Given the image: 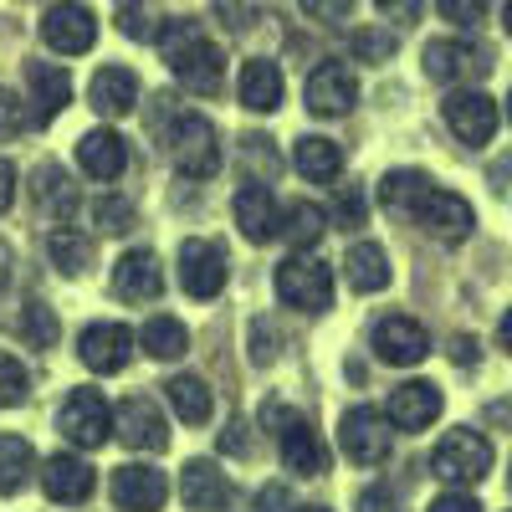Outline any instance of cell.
Here are the masks:
<instances>
[{"instance_id":"6da1fadb","label":"cell","mask_w":512,"mask_h":512,"mask_svg":"<svg viewBox=\"0 0 512 512\" xmlns=\"http://www.w3.org/2000/svg\"><path fill=\"white\" fill-rule=\"evenodd\" d=\"M154 41H159L164 62L175 67V77H180L185 93H195V98H216V93H221L226 57H221V47H210V36H205L200 21H190V16L164 21V26L154 31Z\"/></svg>"},{"instance_id":"ba28073f","label":"cell","mask_w":512,"mask_h":512,"mask_svg":"<svg viewBox=\"0 0 512 512\" xmlns=\"http://www.w3.org/2000/svg\"><path fill=\"white\" fill-rule=\"evenodd\" d=\"M57 425H62V436H67L72 446L98 451V446H108V436H113V410H108V400H103L98 390H72L67 405H62V415H57Z\"/></svg>"},{"instance_id":"681fc988","label":"cell","mask_w":512,"mask_h":512,"mask_svg":"<svg viewBox=\"0 0 512 512\" xmlns=\"http://www.w3.org/2000/svg\"><path fill=\"white\" fill-rule=\"evenodd\" d=\"M359 512H400V502L384 487H369V492H359Z\"/></svg>"},{"instance_id":"9f6ffc18","label":"cell","mask_w":512,"mask_h":512,"mask_svg":"<svg viewBox=\"0 0 512 512\" xmlns=\"http://www.w3.org/2000/svg\"><path fill=\"white\" fill-rule=\"evenodd\" d=\"M507 118H512V98H507Z\"/></svg>"},{"instance_id":"9c48e42d","label":"cell","mask_w":512,"mask_h":512,"mask_svg":"<svg viewBox=\"0 0 512 512\" xmlns=\"http://www.w3.org/2000/svg\"><path fill=\"white\" fill-rule=\"evenodd\" d=\"M231 277V262H226V246L221 241H205V236H190L180 246V282L190 297H200V303H210Z\"/></svg>"},{"instance_id":"e575fe53","label":"cell","mask_w":512,"mask_h":512,"mask_svg":"<svg viewBox=\"0 0 512 512\" xmlns=\"http://www.w3.org/2000/svg\"><path fill=\"white\" fill-rule=\"evenodd\" d=\"M36 472V451L21 441V436H0V492H21Z\"/></svg>"},{"instance_id":"d6986e66","label":"cell","mask_w":512,"mask_h":512,"mask_svg":"<svg viewBox=\"0 0 512 512\" xmlns=\"http://www.w3.org/2000/svg\"><path fill=\"white\" fill-rule=\"evenodd\" d=\"M180 502H185L190 512H221V507L231 502L226 472H221L216 461H205V456L185 461V472H180Z\"/></svg>"},{"instance_id":"ffe728a7","label":"cell","mask_w":512,"mask_h":512,"mask_svg":"<svg viewBox=\"0 0 512 512\" xmlns=\"http://www.w3.org/2000/svg\"><path fill=\"white\" fill-rule=\"evenodd\" d=\"M384 415H390L395 431H425V425H436V415H441V390L431 379H410L390 395V410Z\"/></svg>"},{"instance_id":"30bf717a","label":"cell","mask_w":512,"mask_h":512,"mask_svg":"<svg viewBox=\"0 0 512 512\" xmlns=\"http://www.w3.org/2000/svg\"><path fill=\"white\" fill-rule=\"evenodd\" d=\"M113 436L128 451H164L169 446V420H164V410L149 395H128L113 410Z\"/></svg>"},{"instance_id":"d4e9b609","label":"cell","mask_w":512,"mask_h":512,"mask_svg":"<svg viewBox=\"0 0 512 512\" xmlns=\"http://www.w3.org/2000/svg\"><path fill=\"white\" fill-rule=\"evenodd\" d=\"M26 82H31V123H52V118L72 103V77H67L62 67L31 62V67H26Z\"/></svg>"},{"instance_id":"f5cc1de1","label":"cell","mask_w":512,"mask_h":512,"mask_svg":"<svg viewBox=\"0 0 512 512\" xmlns=\"http://www.w3.org/2000/svg\"><path fill=\"white\" fill-rule=\"evenodd\" d=\"M497 344L512 354V308H507V313H502V323H497Z\"/></svg>"},{"instance_id":"603a6c76","label":"cell","mask_w":512,"mask_h":512,"mask_svg":"<svg viewBox=\"0 0 512 512\" xmlns=\"http://www.w3.org/2000/svg\"><path fill=\"white\" fill-rule=\"evenodd\" d=\"M41 487H47L52 502H88L93 497V472H88V461L62 451V456H47V466H41Z\"/></svg>"},{"instance_id":"4fadbf2b","label":"cell","mask_w":512,"mask_h":512,"mask_svg":"<svg viewBox=\"0 0 512 512\" xmlns=\"http://www.w3.org/2000/svg\"><path fill=\"white\" fill-rule=\"evenodd\" d=\"M303 98H308V113H318V118H344L359 103V77L344 62H318Z\"/></svg>"},{"instance_id":"ee69618b","label":"cell","mask_w":512,"mask_h":512,"mask_svg":"<svg viewBox=\"0 0 512 512\" xmlns=\"http://www.w3.org/2000/svg\"><path fill=\"white\" fill-rule=\"evenodd\" d=\"M251 359H256V364H272V359H277V328H272L267 318L251 323Z\"/></svg>"},{"instance_id":"60d3db41","label":"cell","mask_w":512,"mask_h":512,"mask_svg":"<svg viewBox=\"0 0 512 512\" xmlns=\"http://www.w3.org/2000/svg\"><path fill=\"white\" fill-rule=\"evenodd\" d=\"M441 21H451L456 31H477L487 21V0H436Z\"/></svg>"},{"instance_id":"44dd1931","label":"cell","mask_w":512,"mask_h":512,"mask_svg":"<svg viewBox=\"0 0 512 512\" xmlns=\"http://www.w3.org/2000/svg\"><path fill=\"white\" fill-rule=\"evenodd\" d=\"M77 164L88 180H118L128 169V139L113 128H93V134L77 139Z\"/></svg>"},{"instance_id":"1f68e13d","label":"cell","mask_w":512,"mask_h":512,"mask_svg":"<svg viewBox=\"0 0 512 512\" xmlns=\"http://www.w3.org/2000/svg\"><path fill=\"white\" fill-rule=\"evenodd\" d=\"M169 405H175V415L185 425H205L210 410H216V400H210V384L195 379V374H175L169 379Z\"/></svg>"},{"instance_id":"52a82bcc","label":"cell","mask_w":512,"mask_h":512,"mask_svg":"<svg viewBox=\"0 0 512 512\" xmlns=\"http://www.w3.org/2000/svg\"><path fill=\"white\" fill-rule=\"evenodd\" d=\"M425 72H431L436 82H482L492 72V52L482 47V41H466V36H441L425 47Z\"/></svg>"},{"instance_id":"d6a6232c","label":"cell","mask_w":512,"mask_h":512,"mask_svg":"<svg viewBox=\"0 0 512 512\" xmlns=\"http://www.w3.org/2000/svg\"><path fill=\"white\" fill-rule=\"evenodd\" d=\"M47 251H52V262H57L62 277H77L82 267H88V256H93L88 231H77V226H67V221L47 231Z\"/></svg>"},{"instance_id":"f546056e","label":"cell","mask_w":512,"mask_h":512,"mask_svg":"<svg viewBox=\"0 0 512 512\" xmlns=\"http://www.w3.org/2000/svg\"><path fill=\"white\" fill-rule=\"evenodd\" d=\"M139 344H144V354H149V359H159V364L185 359V354H190V328H185L180 318L159 313V318H149V323H144Z\"/></svg>"},{"instance_id":"7a4b0ae2","label":"cell","mask_w":512,"mask_h":512,"mask_svg":"<svg viewBox=\"0 0 512 512\" xmlns=\"http://www.w3.org/2000/svg\"><path fill=\"white\" fill-rule=\"evenodd\" d=\"M159 139H164L169 164L185 180H210L221 169V144H216V128H210L205 113H175L169 128H159Z\"/></svg>"},{"instance_id":"277c9868","label":"cell","mask_w":512,"mask_h":512,"mask_svg":"<svg viewBox=\"0 0 512 512\" xmlns=\"http://www.w3.org/2000/svg\"><path fill=\"white\" fill-rule=\"evenodd\" d=\"M410 221L425 231V236H436V241H446V246H456V241H466L472 236V226H477V210L466 205L456 190H441V185H431L415 205H410Z\"/></svg>"},{"instance_id":"ab89813d","label":"cell","mask_w":512,"mask_h":512,"mask_svg":"<svg viewBox=\"0 0 512 512\" xmlns=\"http://www.w3.org/2000/svg\"><path fill=\"white\" fill-rule=\"evenodd\" d=\"M31 128V103L11 88H0V139H16Z\"/></svg>"},{"instance_id":"5bb4252c","label":"cell","mask_w":512,"mask_h":512,"mask_svg":"<svg viewBox=\"0 0 512 512\" xmlns=\"http://www.w3.org/2000/svg\"><path fill=\"white\" fill-rule=\"evenodd\" d=\"M374 354L384 364H395V369H410V364H420L425 354H431V333H425L415 318H405V313H390V318H379V328H374Z\"/></svg>"},{"instance_id":"4dcf8cb0","label":"cell","mask_w":512,"mask_h":512,"mask_svg":"<svg viewBox=\"0 0 512 512\" xmlns=\"http://www.w3.org/2000/svg\"><path fill=\"white\" fill-rule=\"evenodd\" d=\"M282 236H287L297 251L318 246V241L328 236V210H323V205H313V200L287 205V210H282Z\"/></svg>"},{"instance_id":"f907efd6","label":"cell","mask_w":512,"mask_h":512,"mask_svg":"<svg viewBox=\"0 0 512 512\" xmlns=\"http://www.w3.org/2000/svg\"><path fill=\"white\" fill-rule=\"evenodd\" d=\"M11 200H16V169H11L6 159H0V216L11 210Z\"/></svg>"},{"instance_id":"8992f818","label":"cell","mask_w":512,"mask_h":512,"mask_svg":"<svg viewBox=\"0 0 512 512\" xmlns=\"http://www.w3.org/2000/svg\"><path fill=\"white\" fill-rule=\"evenodd\" d=\"M338 446L354 466H379L395 446V431H390V415L374 410V405H354L344 420H338Z\"/></svg>"},{"instance_id":"83f0119b","label":"cell","mask_w":512,"mask_h":512,"mask_svg":"<svg viewBox=\"0 0 512 512\" xmlns=\"http://www.w3.org/2000/svg\"><path fill=\"white\" fill-rule=\"evenodd\" d=\"M292 164H297V175H303V180L328 185V180L344 175V149H338L333 139H323V134H308V139H297Z\"/></svg>"},{"instance_id":"3957f363","label":"cell","mask_w":512,"mask_h":512,"mask_svg":"<svg viewBox=\"0 0 512 512\" xmlns=\"http://www.w3.org/2000/svg\"><path fill=\"white\" fill-rule=\"evenodd\" d=\"M431 472H436L446 487H477V482L492 472V441L461 425V431L441 436V446L431 451Z\"/></svg>"},{"instance_id":"bcb514c9","label":"cell","mask_w":512,"mask_h":512,"mask_svg":"<svg viewBox=\"0 0 512 512\" xmlns=\"http://www.w3.org/2000/svg\"><path fill=\"white\" fill-rule=\"evenodd\" d=\"M256 512H297V502H292V487H282V482H267L262 492H256Z\"/></svg>"},{"instance_id":"c3c4849f","label":"cell","mask_w":512,"mask_h":512,"mask_svg":"<svg viewBox=\"0 0 512 512\" xmlns=\"http://www.w3.org/2000/svg\"><path fill=\"white\" fill-rule=\"evenodd\" d=\"M431 512H482V502L472 492H446V497L431 502Z\"/></svg>"},{"instance_id":"b9f144b4","label":"cell","mask_w":512,"mask_h":512,"mask_svg":"<svg viewBox=\"0 0 512 512\" xmlns=\"http://www.w3.org/2000/svg\"><path fill=\"white\" fill-rule=\"evenodd\" d=\"M93 221H98V231L118 236V231L134 226V205H128V200H98L93 205Z\"/></svg>"},{"instance_id":"e0dca14e","label":"cell","mask_w":512,"mask_h":512,"mask_svg":"<svg viewBox=\"0 0 512 512\" xmlns=\"http://www.w3.org/2000/svg\"><path fill=\"white\" fill-rule=\"evenodd\" d=\"M113 502L123 512H159L169 502V477L159 466H118L113 472Z\"/></svg>"},{"instance_id":"d590c367","label":"cell","mask_w":512,"mask_h":512,"mask_svg":"<svg viewBox=\"0 0 512 512\" xmlns=\"http://www.w3.org/2000/svg\"><path fill=\"white\" fill-rule=\"evenodd\" d=\"M349 52H354L359 62L379 67V62H390V57L400 52V36H395V31H384V26H359V31L349 36Z\"/></svg>"},{"instance_id":"9a60e30c","label":"cell","mask_w":512,"mask_h":512,"mask_svg":"<svg viewBox=\"0 0 512 512\" xmlns=\"http://www.w3.org/2000/svg\"><path fill=\"white\" fill-rule=\"evenodd\" d=\"M134 354V333L123 323H88L77 333V359L88 364L93 374H118Z\"/></svg>"},{"instance_id":"74e56055","label":"cell","mask_w":512,"mask_h":512,"mask_svg":"<svg viewBox=\"0 0 512 512\" xmlns=\"http://www.w3.org/2000/svg\"><path fill=\"white\" fill-rule=\"evenodd\" d=\"M21 333H26V344L52 349L62 328H57V313H52L47 303H26V313H21Z\"/></svg>"},{"instance_id":"8d00e7d4","label":"cell","mask_w":512,"mask_h":512,"mask_svg":"<svg viewBox=\"0 0 512 512\" xmlns=\"http://www.w3.org/2000/svg\"><path fill=\"white\" fill-rule=\"evenodd\" d=\"M154 21H159L154 0H118V31L128 41H154V31H159Z\"/></svg>"},{"instance_id":"7bdbcfd3","label":"cell","mask_w":512,"mask_h":512,"mask_svg":"<svg viewBox=\"0 0 512 512\" xmlns=\"http://www.w3.org/2000/svg\"><path fill=\"white\" fill-rule=\"evenodd\" d=\"M333 226H344V231H354V226H364V190H344L338 195V210H333Z\"/></svg>"},{"instance_id":"7dc6e473","label":"cell","mask_w":512,"mask_h":512,"mask_svg":"<svg viewBox=\"0 0 512 512\" xmlns=\"http://www.w3.org/2000/svg\"><path fill=\"white\" fill-rule=\"evenodd\" d=\"M374 6L384 11V16H390V21H420V11H425V0H374Z\"/></svg>"},{"instance_id":"db71d44e","label":"cell","mask_w":512,"mask_h":512,"mask_svg":"<svg viewBox=\"0 0 512 512\" xmlns=\"http://www.w3.org/2000/svg\"><path fill=\"white\" fill-rule=\"evenodd\" d=\"M502 26H507V36H512V0H507V6H502Z\"/></svg>"},{"instance_id":"836d02e7","label":"cell","mask_w":512,"mask_h":512,"mask_svg":"<svg viewBox=\"0 0 512 512\" xmlns=\"http://www.w3.org/2000/svg\"><path fill=\"white\" fill-rule=\"evenodd\" d=\"M431 190V175H420V169H390V175L379 180V205L395 210V216H410V205Z\"/></svg>"},{"instance_id":"816d5d0a","label":"cell","mask_w":512,"mask_h":512,"mask_svg":"<svg viewBox=\"0 0 512 512\" xmlns=\"http://www.w3.org/2000/svg\"><path fill=\"white\" fill-rule=\"evenodd\" d=\"M451 359H456V364H477V338H456Z\"/></svg>"},{"instance_id":"5b68a950","label":"cell","mask_w":512,"mask_h":512,"mask_svg":"<svg viewBox=\"0 0 512 512\" xmlns=\"http://www.w3.org/2000/svg\"><path fill=\"white\" fill-rule=\"evenodd\" d=\"M277 297L297 313H323L333 303V272L318 256H287L277 267Z\"/></svg>"},{"instance_id":"7c38bea8","label":"cell","mask_w":512,"mask_h":512,"mask_svg":"<svg viewBox=\"0 0 512 512\" xmlns=\"http://www.w3.org/2000/svg\"><path fill=\"white\" fill-rule=\"evenodd\" d=\"M441 113H446V128L461 139V144H472V149H482L492 134H497V103L487 98V93H477V88H456L446 103H441Z\"/></svg>"},{"instance_id":"f1b7e54d","label":"cell","mask_w":512,"mask_h":512,"mask_svg":"<svg viewBox=\"0 0 512 512\" xmlns=\"http://www.w3.org/2000/svg\"><path fill=\"white\" fill-rule=\"evenodd\" d=\"M344 277H349L354 292H384V287H390V256H384V246H374V241L349 246Z\"/></svg>"},{"instance_id":"11a10c76","label":"cell","mask_w":512,"mask_h":512,"mask_svg":"<svg viewBox=\"0 0 512 512\" xmlns=\"http://www.w3.org/2000/svg\"><path fill=\"white\" fill-rule=\"evenodd\" d=\"M303 512H328V507H303Z\"/></svg>"},{"instance_id":"ac0fdd59","label":"cell","mask_w":512,"mask_h":512,"mask_svg":"<svg viewBox=\"0 0 512 512\" xmlns=\"http://www.w3.org/2000/svg\"><path fill=\"white\" fill-rule=\"evenodd\" d=\"M113 292L123 303H154L164 292V267L154 251H123L113 262Z\"/></svg>"},{"instance_id":"7402d4cb","label":"cell","mask_w":512,"mask_h":512,"mask_svg":"<svg viewBox=\"0 0 512 512\" xmlns=\"http://www.w3.org/2000/svg\"><path fill=\"white\" fill-rule=\"evenodd\" d=\"M282 466L292 477H323L328 472V446L308 420H287L282 425Z\"/></svg>"},{"instance_id":"2e32d148","label":"cell","mask_w":512,"mask_h":512,"mask_svg":"<svg viewBox=\"0 0 512 512\" xmlns=\"http://www.w3.org/2000/svg\"><path fill=\"white\" fill-rule=\"evenodd\" d=\"M236 231L251 241V246H267V241H277L282 236V210H277V200H272V190L267 185H256V180H246L241 190H236Z\"/></svg>"},{"instance_id":"cb8c5ba5","label":"cell","mask_w":512,"mask_h":512,"mask_svg":"<svg viewBox=\"0 0 512 512\" xmlns=\"http://www.w3.org/2000/svg\"><path fill=\"white\" fill-rule=\"evenodd\" d=\"M88 103L103 113V118H123L139 108V77L128 67H98V77L88 82Z\"/></svg>"},{"instance_id":"8fae6325","label":"cell","mask_w":512,"mask_h":512,"mask_svg":"<svg viewBox=\"0 0 512 512\" xmlns=\"http://www.w3.org/2000/svg\"><path fill=\"white\" fill-rule=\"evenodd\" d=\"M41 41L62 57H82V52H93V41H98V16L88 6H77V0H62V6H52L47 21H41Z\"/></svg>"},{"instance_id":"f35d334b","label":"cell","mask_w":512,"mask_h":512,"mask_svg":"<svg viewBox=\"0 0 512 512\" xmlns=\"http://www.w3.org/2000/svg\"><path fill=\"white\" fill-rule=\"evenodd\" d=\"M31 395V374L21 369L16 354H0V405H21Z\"/></svg>"},{"instance_id":"484cf974","label":"cell","mask_w":512,"mask_h":512,"mask_svg":"<svg viewBox=\"0 0 512 512\" xmlns=\"http://www.w3.org/2000/svg\"><path fill=\"white\" fill-rule=\"evenodd\" d=\"M31 195H36V205L47 210L52 221H72L77 216V205H82V195H77V185L67 180V169L62 164H36V175H31Z\"/></svg>"},{"instance_id":"f6af8a7d","label":"cell","mask_w":512,"mask_h":512,"mask_svg":"<svg viewBox=\"0 0 512 512\" xmlns=\"http://www.w3.org/2000/svg\"><path fill=\"white\" fill-rule=\"evenodd\" d=\"M297 6H303V11L313 16V21H328V26H333V21H349V16H354V0H297Z\"/></svg>"},{"instance_id":"4316f807","label":"cell","mask_w":512,"mask_h":512,"mask_svg":"<svg viewBox=\"0 0 512 512\" xmlns=\"http://www.w3.org/2000/svg\"><path fill=\"white\" fill-rule=\"evenodd\" d=\"M282 103V67L267 57H251L241 67V108L246 113H277Z\"/></svg>"}]
</instances>
